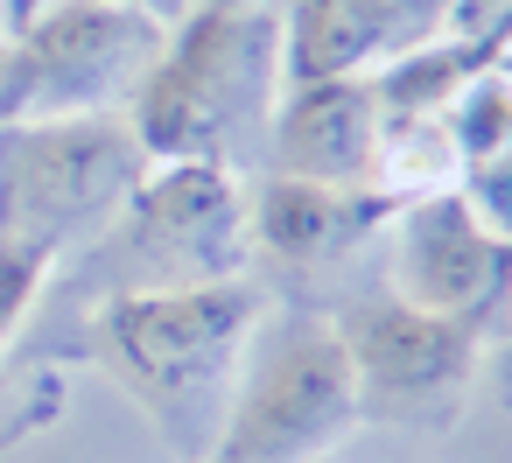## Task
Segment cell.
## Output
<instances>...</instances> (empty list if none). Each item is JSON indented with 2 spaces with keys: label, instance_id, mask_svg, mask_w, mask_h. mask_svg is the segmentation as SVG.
Masks as SVG:
<instances>
[{
  "label": "cell",
  "instance_id": "obj_4",
  "mask_svg": "<svg viewBox=\"0 0 512 463\" xmlns=\"http://www.w3.org/2000/svg\"><path fill=\"white\" fill-rule=\"evenodd\" d=\"M148 155L127 113L92 120H0V253L57 274L71 246H92Z\"/></svg>",
  "mask_w": 512,
  "mask_h": 463
},
{
  "label": "cell",
  "instance_id": "obj_3",
  "mask_svg": "<svg viewBox=\"0 0 512 463\" xmlns=\"http://www.w3.org/2000/svg\"><path fill=\"white\" fill-rule=\"evenodd\" d=\"M358 421V379L330 309L274 302L246 337L211 463H316Z\"/></svg>",
  "mask_w": 512,
  "mask_h": 463
},
{
  "label": "cell",
  "instance_id": "obj_7",
  "mask_svg": "<svg viewBox=\"0 0 512 463\" xmlns=\"http://www.w3.org/2000/svg\"><path fill=\"white\" fill-rule=\"evenodd\" d=\"M330 323L351 351L365 421L442 414L470 386L484 344L498 337V323H484V316H442V309L400 302L393 288H365V295L330 302Z\"/></svg>",
  "mask_w": 512,
  "mask_h": 463
},
{
  "label": "cell",
  "instance_id": "obj_16",
  "mask_svg": "<svg viewBox=\"0 0 512 463\" xmlns=\"http://www.w3.org/2000/svg\"><path fill=\"white\" fill-rule=\"evenodd\" d=\"M498 337H505V358H498V393L512 400V309H505V323H498Z\"/></svg>",
  "mask_w": 512,
  "mask_h": 463
},
{
  "label": "cell",
  "instance_id": "obj_10",
  "mask_svg": "<svg viewBox=\"0 0 512 463\" xmlns=\"http://www.w3.org/2000/svg\"><path fill=\"white\" fill-rule=\"evenodd\" d=\"M379 134H386V106H379L372 78H309V85H288L281 106H274V127H267L260 176L358 190L379 169Z\"/></svg>",
  "mask_w": 512,
  "mask_h": 463
},
{
  "label": "cell",
  "instance_id": "obj_11",
  "mask_svg": "<svg viewBox=\"0 0 512 463\" xmlns=\"http://www.w3.org/2000/svg\"><path fill=\"white\" fill-rule=\"evenodd\" d=\"M281 22H288V85L372 78L393 57L442 36L449 0H281Z\"/></svg>",
  "mask_w": 512,
  "mask_h": 463
},
{
  "label": "cell",
  "instance_id": "obj_12",
  "mask_svg": "<svg viewBox=\"0 0 512 463\" xmlns=\"http://www.w3.org/2000/svg\"><path fill=\"white\" fill-rule=\"evenodd\" d=\"M456 197H463L498 239H512V141L470 155V162L456 169Z\"/></svg>",
  "mask_w": 512,
  "mask_h": 463
},
{
  "label": "cell",
  "instance_id": "obj_6",
  "mask_svg": "<svg viewBox=\"0 0 512 463\" xmlns=\"http://www.w3.org/2000/svg\"><path fill=\"white\" fill-rule=\"evenodd\" d=\"M169 22L106 8V0H57V8L8 36L0 57V120H92L127 113L141 78L155 71Z\"/></svg>",
  "mask_w": 512,
  "mask_h": 463
},
{
  "label": "cell",
  "instance_id": "obj_14",
  "mask_svg": "<svg viewBox=\"0 0 512 463\" xmlns=\"http://www.w3.org/2000/svg\"><path fill=\"white\" fill-rule=\"evenodd\" d=\"M50 8H57V0H0V29H8V36H22V29H36Z\"/></svg>",
  "mask_w": 512,
  "mask_h": 463
},
{
  "label": "cell",
  "instance_id": "obj_8",
  "mask_svg": "<svg viewBox=\"0 0 512 463\" xmlns=\"http://www.w3.org/2000/svg\"><path fill=\"white\" fill-rule=\"evenodd\" d=\"M379 246H386V288L400 302L505 323V309H512V239H498L456 190L407 197Z\"/></svg>",
  "mask_w": 512,
  "mask_h": 463
},
{
  "label": "cell",
  "instance_id": "obj_13",
  "mask_svg": "<svg viewBox=\"0 0 512 463\" xmlns=\"http://www.w3.org/2000/svg\"><path fill=\"white\" fill-rule=\"evenodd\" d=\"M442 36H463V43H505V50H512V0H449Z\"/></svg>",
  "mask_w": 512,
  "mask_h": 463
},
{
  "label": "cell",
  "instance_id": "obj_1",
  "mask_svg": "<svg viewBox=\"0 0 512 463\" xmlns=\"http://www.w3.org/2000/svg\"><path fill=\"white\" fill-rule=\"evenodd\" d=\"M274 309L260 274L190 288H120L85 309V358L162 428L183 463H211L253 323Z\"/></svg>",
  "mask_w": 512,
  "mask_h": 463
},
{
  "label": "cell",
  "instance_id": "obj_9",
  "mask_svg": "<svg viewBox=\"0 0 512 463\" xmlns=\"http://www.w3.org/2000/svg\"><path fill=\"white\" fill-rule=\"evenodd\" d=\"M400 218L393 190H344V183H295V176H253L246 183V260H260L288 288H323L351 274L365 246L386 239Z\"/></svg>",
  "mask_w": 512,
  "mask_h": 463
},
{
  "label": "cell",
  "instance_id": "obj_2",
  "mask_svg": "<svg viewBox=\"0 0 512 463\" xmlns=\"http://www.w3.org/2000/svg\"><path fill=\"white\" fill-rule=\"evenodd\" d=\"M288 92L281 0H197L141 78L127 127L148 162H211L225 176L267 162V127Z\"/></svg>",
  "mask_w": 512,
  "mask_h": 463
},
{
  "label": "cell",
  "instance_id": "obj_5",
  "mask_svg": "<svg viewBox=\"0 0 512 463\" xmlns=\"http://www.w3.org/2000/svg\"><path fill=\"white\" fill-rule=\"evenodd\" d=\"M225 274H246V183L211 162H148L113 225L92 239L99 295L190 288Z\"/></svg>",
  "mask_w": 512,
  "mask_h": 463
},
{
  "label": "cell",
  "instance_id": "obj_17",
  "mask_svg": "<svg viewBox=\"0 0 512 463\" xmlns=\"http://www.w3.org/2000/svg\"><path fill=\"white\" fill-rule=\"evenodd\" d=\"M0 57H8V43H0Z\"/></svg>",
  "mask_w": 512,
  "mask_h": 463
},
{
  "label": "cell",
  "instance_id": "obj_15",
  "mask_svg": "<svg viewBox=\"0 0 512 463\" xmlns=\"http://www.w3.org/2000/svg\"><path fill=\"white\" fill-rule=\"evenodd\" d=\"M106 8H134V15H155V22H169V29H176V22L197 8V0H106Z\"/></svg>",
  "mask_w": 512,
  "mask_h": 463
}]
</instances>
